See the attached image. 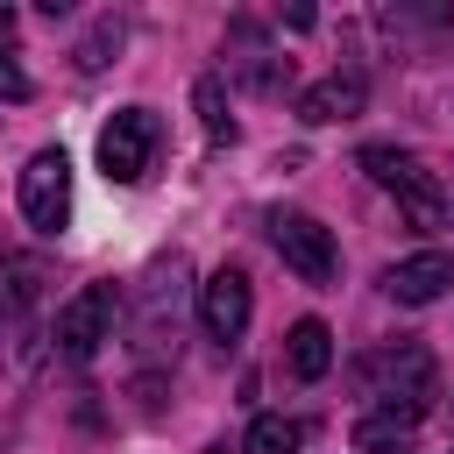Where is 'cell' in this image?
<instances>
[{
	"mask_svg": "<svg viewBox=\"0 0 454 454\" xmlns=\"http://www.w3.org/2000/svg\"><path fill=\"white\" fill-rule=\"evenodd\" d=\"M192 99H199V128H206V142L220 149V142H234V114H227V78L220 71H206L199 85H192Z\"/></svg>",
	"mask_w": 454,
	"mask_h": 454,
	"instance_id": "obj_15",
	"label": "cell"
},
{
	"mask_svg": "<svg viewBox=\"0 0 454 454\" xmlns=\"http://www.w3.org/2000/svg\"><path fill=\"white\" fill-rule=\"evenodd\" d=\"M447 284H454V255H440V248L404 255V262L383 270V298H397V305H440Z\"/></svg>",
	"mask_w": 454,
	"mask_h": 454,
	"instance_id": "obj_9",
	"label": "cell"
},
{
	"mask_svg": "<svg viewBox=\"0 0 454 454\" xmlns=\"http://www.w3.org/2000/svg\"><path fill=\"white\" fill-rule=\"evenodd\" d=\"M234 50H241V57H227V64H234V78H241V85H255V92H291V57H270V50L255 43V28H248V21L234 28Z\"/></svg>",
	"mask_w": 454,
	"mask_h": 454,
	"instance_id": "obj_10",
	"label": "cell"
},
{
	"mask_svg": "<svg viewBox=\"0 0 454 454\" xmlns=\"http://www.w3.org/2000/svg\"><path fill=\"white\" fill-rule=\"evenodd\" d=\"M28 92H35V85H28V71H21V64H14V50L0 43V99H28Z\"/></svg>",
	"mask_w": 454,
	"mask_h": 454,
	"instance_id": "obj_17",
	"label": "cell"
},
{
	"mask_svg": "<svg viewBox=\"0 0 454 454\" xmlns=\"http://www.w3.org/2000/svg\"><path fill=\"white\" fill-rule=\"evenodd\" d=\"M305 447V419H284V411H255V426L241 433V454H298Z\"/></svg>",
	"mask_w": 454,
	"mask_h": 454,
	"instance_id": "obj_13",
	"label": "cell"
},
{
	"mask_svg": "<svg viewBox=\"0 0 454 454\" xmlns=\"http://www.w3.org/2000/svg\"><path fill=\"white\" fill-rule=\"evenodd\" d=\"M270 248L284 255V270H291L298 284H333V277H340L333 227H319V220L298 213V206H277V213H270Z\"/></svg>",
	"mask_w": 454,
	"mask_h": 454,
	"instance_id": "obj_3",
	"label": "cell"
},
{
	"mask_svg": "<svg viewBox=\"0 0 454 454\" xmlns=\"http://www.w3.org/2000/svg\"><path fill=\"white\" fill-rule=\"evenodd\" d=\"M362 170L383 184V192H397V206H404V220L411 227H454V170L447 163H433V156H419V149H390V142H369L362 149Z\"/></svg>",
	"mask_w": 454,
	"mask_h": 454,
	"instance_id": "obj_2",
	"label": "cell"
},
{
	"mask_svg": "<svg viewBox=\"0 0 454 454\" xmlns=\"http://www.w3.org/2000/svg\"><path fill=\"white\" fill-rule=\"evenodd\" d=\"M121 43H128V21H121V14H99V21L85 28V43L71 50V64H78V71L92 78V71H106V64L121 57Z\"/></svg>",
	"mask_w": 454,
	"mask_h": 454,
	"instance_id": "obj_14",
	"label": "cell"
},
{
	"mask_svg": "<svg viewBox=\"0 0 454 454\" xmlns=\"http://www.w3.org/2000/svg\"><path fill=\"white\" fill-rule=\"evenodd\" d=\"M114 319H121V284H114V277L85 284L78 298L57 305V355H64V362H92V355L114 340Z\"/></svg>",
	"mask_w": 454,
	"mask_h": 454,
	"instance_id": "obj_4",
	"label": "cell"
},
{
	"mask_svg": "<svg viewBox=\"0 0 454 454\" xmlns=\"http://www.w3.org/2000/svg\"><path fill=\"white\" fill-rule=\"evenodd\" d=\"M248 312H255V298H248V277H241L234 262H220V270L199 284V326H206V340L234 348V340L248 333Z\"/></svg>",
	"mask_w": 454,
	"mask_h": 454,
	"instance_id": "obj_7",
	"label": "cell"
},
{
	"mask_svg": "<svg viewBox=\"0 0 454 454\" xmlns=\"http://www.w3.org/2000/svg\"><path fill=\"white\" fill-rule=\"evenodd\" d=\"M35 291H43V262H35V255H14V262H0V319L28 312V305H35Z\"/></svg>",
	"mask_w": 454,
	"mask_h": 454,
	"instance_id": "obj_16",
	"label": "cell"
},
{
	"mask_svg": "<svg viewBox=\"0 0 454 454\" xmlns=\"http://www.w3.org/2000/svg\"><path fill=\"white\" fill-rule=\"evenodd\" d=\"M156 142H163L156 114H149V106H121V114L99 128V177H106V184H142L149 163H156Z\"/></svg>",
	"mask_w": 454,
	"mask_h": 454,
	"instance_id": "obj_5",
	"label": "cell"
},
{
	"mask_svg": "<svg viewBox=\"0 0 454 454\" xmlns=\"http://www.w3.org/2000/svg\"><path fill=\"white\" fill-rule=\"evenodd\" d=\"M369 106V78L362 71H326L319 85L298 92V121L305 128H333V121H355Z\"/></svg>",
	"mask_w": 454,
	"mask_h": 454,
	"instance_id": "obj_8",
	"label": "cell"
},
{
	"mask_svg": "<svg viewBox=\"0 0 454 454\" xmlns=\"http://www.w3.org/2000/svg\"><path fill=\"white\" fill-rule=\"evenodd\" d=\"M21 220L35 234H64V220H71V156L64 149H35L21 163Z\"/></svg>",
	"mask_w": 454,
	"mask_h": 454,
	"instance_id": "obj_6",
	"label": "cell"
},
{
	"mask_svg": "<svg viewBox=\"0 0 454 454\" xmlns=\"http://www.w3.org/2000/svg\"><path fill=\"white\" fill-rule=\"evenodd\" d=\"M355 390L369 397V411H390V419H426L433 397H440V369H433V348L426 340H383L355 362Z\"/></svg>",
	"mask_w": 454,
	"mask_h": 454,
	"instance_id": "obj_1",
	"label": "cell"
},
{
	"mask_svg": "<svg viewBox=\"0 0 454 454\" xmlns=\"http://www.w3.org/2000/svg\"><path fill=\"white\" fill-rule=\"evenodd\" d=\"M284 369H291L298 383H319V376L333 369V333H326V319H298V326L284 333Z\"/></svg>",
	"mask_w": 454,
	"mask_h": 454,
	"instance_id": "obj_11",
	"label": "cell"
},
{
	"mask_svg": "<svg viewBox=\"0 0 454 454\" xmlns=\"http://www.w3.org/2000/svg\"><path fill=\"white\" fill-rule=\"evenodd\" d=\"M355 447L362 454H419V426L390 419V411H362L355 419Z\"/></svg>",
	"mask_w": 454,
	"mask_h": 454,
	"instance_id": "obj_12",
	"label": "cell"
}]
</instances>
